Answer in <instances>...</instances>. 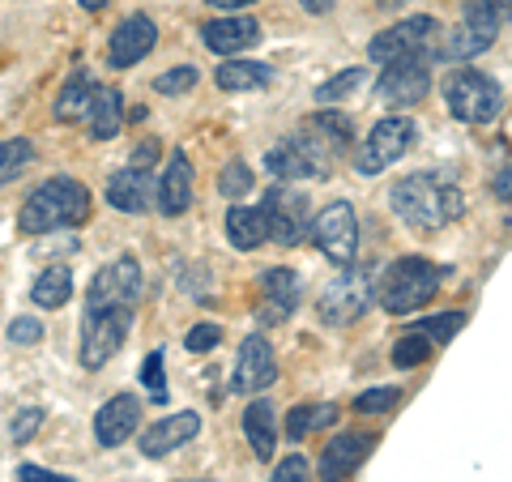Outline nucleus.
I'll list each match as a JSON object with an SVG mask.
<instances>
[{"label":"nucleus","instance_id":"obj_1","mask_svg":"<svg viewBox=\"0 0 512 482\" xmlns=\"http://www.w3.org/2000/svg\"><path fill=\"white\" fill-rule=\"evenodd\" d=\"M389 205L410 231H440L466 214V192L444 171H414L393 184Z\"/></svg>","mask_w":512,"mask_h":482},{"label":"nucleus","instance_id":"obj_2","mask_svg":"<svg viewBox=\"0 0 512 482\" xmlns=\"http://www.w3.org/2000/svg\"><path fill=\"white\" fill-rule=\"evenodd\" d=\"M94 201H90V188L73 175H52L43 180L30 197L22 201L18 210V231L22 235H52V231H69V227H82L90 218Z\"/></svg>","mask_w":512,"mask_h":482},{"label":"nucleus","instance_id":"obj_3","mask_svg":"<svg viewBox=\"0 0 512 482\" xmlns=\"http://www.w3.org/2000/svg\"><path fill=\"white\" fill-rule=\"evenodd\" d=\"M440 278H444V269L436 261H427V256H397L393 265H384L372 299L389 316H414L436 299Z\"/></svg>","mask_w":512,"mask_h":482},{"label":"nucleus","instance_id":"obj_4","mask_svg":"<svg viewBox=\"0 0 512 482\" xmlns=\"http://www.w3.org/2000/svg\"><path fill=\"white\" fill-rule=\"evenodd\" d=\"M350 137H355V124H350V116H342V111H333V107H320L316 116H308L295 128V133H286V141H291V146L299 150V158L308 163L312 180L333 175L338 158L350 150Z\"/></svg>","mask_w":512,"mask_h":482},{"label":"nucleus","instance_id":"obj_5","mask_svg":"<svg viewBox=\"0 0 512 482\" xmlns=\"http://www.w3.org/2000/svg\"><path fill=\"white\" fill-rule=\"evenodd\" d=\"M508 9L512 0H470L461 13V26L453 35H444V56L448 60H474L495 47V39L508 26Z\"/></svg>","mask_w":512,"mask_h":482},{"label":"nucleus","instance_id":"obj_6","mask_svg":"<svg viewBox=\"0 0 512 482\" xmlns=\"http://www.w3.org/2000/svg\"><path fill=\"white\" fill-rule=\"evenodd\" d=\"M444 103L448 111L461 120V124H495L504 111V86L495 77L478 73V69H457L453 77L444 82Z\"/></svg>","mask_w":512,"mask_h":482},{"label":"nucleus","instance_id":"obj_7","mask_svg":"<svg viewBox=\"0 0 512 482\" xmlns=\"http://www.w3.org/2000/svg\"><path fill=\"white\" fill-rule=\"evenodd\" d=\"M414 137H419V124H414L410 116H384L372 124V133L363 137V146L355 154V171L363 175V180H376L380 171H389L393 163H402V158L410 154Z\"/></svg>","mask_w":512,"mask_h":482},{"label":"nucleus","instance_id":"obj_8","mask_svg":"<svg viewBox=\"0 0 512 482\" xmlns=\"http://www.w3.org/2000/svg\"><path fill=\"white\" fill-rule=\"evenodd\" d=\"M308 235H312V244L320 248L325 261L342 265V269L355 265V256H359V218H355V205L350 201H342V197L329 201L325 210L308 222Z\"/></svg>","mask_w":512,"mask_h":482},{"label":"nucleus","instance_id":"obj_9","mask_svg":"<svg viewBox=\"0 0 512 482\" xmlns=\"http://www.w3.org/2000/svg\"><path fill=\"white\" fill-rule=\"evenodd\" d=\"M372 295H376V278L367 269H346L342 278H333L325 291L316 299V316L320 325H333L342 329L350 320H359L367 308H372Z\"/></svg>","mask_w":512,"mask_h":482},{"label":"nucleus","instance_id":"obj_10","mask_svg":"<svg viewBox=\"0 0 512 482\" xmlns=\"http://www.w3.org/2000/svg\"><path fill=\"white\" fill-rule=\"evenodd\" d=\"M308 197H303L299 188H291V184H274L265 192V205H261V214H265V239H274V244H282V248H295V244H303V235H308V222H312V214H308Z\"/></svg>","mask_w":512,"mask_h":482},{"label":"nucleus","instance_id":"obj_11","mask_svg":"<svg viewBox=\"0 0 512 482\" xmlns=\"http://www.w3.org/2000/svg\"><path fill=\"white\" fill-rule=\"evenodd\" d=\"M427 94H431V60H427V52L384 64V73L376 82V103H384L389 111H406V107H419Z\"/></svg>","mask_w":512,"mask_h":482},{"label":"nucleus","instance_id":"obj_12","mask_svg":"<svg viewBox=\"0 0 512 482\" xmlns=\"http://www.w3.org/2000/svg\"><path fill=\"white\" fill-rule=\"evenodd\" d=\"M141 299V265L133 256H116L94 273L90 291H86V316L111 312V308H133Z\"/></svg>","mask_w":512,"mask_h":482},{"label":"nucleus","instance_id":"obj_13","mask_svg":"<svg viewBox=\"0 0 512 482\" xmlns=\"http://www.w3.org/2000/svg\"><path fill=\"white\" fill-rule=\"evenodd\" d=\"M436 39H440V22L431 18V13H414V18H402L389 30H380V35L367 43V56L376 64H393L406 56H423Z\"/></svg>","mask_w":512,"mask_h":482},{"label":"nucleus","instance_id":"obj_14","mask_svg":"<svg viewBox=\"0 0 512 482\" xmlns=\"http://www.w3.org/2000/svg\"><path fill=\"white\" fill-rule=\"evenodd\" d=\"M133 308H111V312H94L82 320V367L99 372L111 363V355L124 346L128 329H133Z\"/></svg>","mask_w":512,"mask_h":482},{"label":"nucleus","instance_id":"obj_15","mask_svg":"<svg viewBox=\"0 0 512 482\" xmlns=\"http://www.w3.org/2000/svg\"><path fill=\"white\" fill-rule=\"evenodd\" d=\"M278 384V355L274 346L265 342L261 333H252L239 342V355H235V376H231V389L244 393V397H256L265 389Z\"/></svg>","mask_w":512,"mask_h":482},{"label":"nucleus","instance_id":"obj_16","mask_svg":"<svg viewBox=\"0 0 512 482\" xmlns=\"http://www.w3.org/2000/svg\"><path fill=\"white\" fill-rule=\"evenodd\" d=\"M158 47V26L150 13H128V18L111 30V43H107V64L111 69H133Z\"/></svg>","mask_w":512,"mask_h":482},{"label":"nucleus","instance_id":"obj_17","mask_svg":"<svg viewBox=\"0 0 512 482\" xmlns=\"http://www.w3.org/2000/svg\"><path fill=\"white\" fill-rule=\"evenodd\" d=\"M372 448H376L372 431H342V436H333L325 444V453H320V465H316L320 482H346L367 457H372Z\"/></svg>","mask_w":512,"mask_h":482},{"label":"nucleus","instance_id":"obj_18","mask_svg":"<svg viewBox=\"0 0 512 482\" xmlns=\"http://www.w3.org/2000/svg\"><path fill=\"white\" fill-rule=\"evenodd\" d=\"M201 43L222 60L239 56V52H248V47L261 43V22L248 18V13H222V18L201 26Z\"/></svg>","mask_w":512,"mask_h":482},{"label":"nucleus","instance_id":"obj_19","mask_svg":"<svg viewBox=\"0 0 512 482\" xmlns=\"http://www.w3.org/2000/svg\"><path fill=\"white\" fill-rule=\"evenodd\" d=\"M154 201H158V214L163 218H180L192 210V163H188V150L175 146L167 154V167L154 184Z\"/></svg>","mask_w":512,"mask_h":482},{"label":"nucleus","instance_id":"obj_20","mask_svg":"<svg viewBox=\"0 0 512 482\" xmlns=\"http://www.w3.org/2000/svg\"><path fill=\"white\" fill-rule=\"evenodd\" d=\"M141 427V401L133 393H116L103 401V410L94 414V440L103 448H120L124 440H133Z\"/></svg>","mask_w":512,"mask_h":482},{"label":"nucleus","instance_id":"obj_21","mask_svg":"<svg viewBox=\"0 0 512 482\" xmlns=\"http://www.w3.org/2000/svg\"><path fill=\"white\" fill-rule=\"evenodd\" d=\"M154 201V171L128 163L120 171H111L107 180V205L116 214H146Z\"/></svg>","mask_w":512,"mask_h":482},{"label":"nucleus","instance_id":"obj_22","mask_svg":"<svg viewBox=\"0 0 512 482\" xmlns=\"http://www.w3.org/2000/svg\"><path fill=\"white\" fill-rule=\"evenodd\" d=\"M201 431V414L197 410H180V414H167V419H158L154 427L141 431V457H171L175 448H184L192 436Z\"/></svg>","mask_w":512,"mask_h":482},{"label":"nucleus","instance_id":"obj_23","mask_svg":"<svg viewBox=\"0 0 512 482\" xmlns=\"http://www.w3.org/2000/svg\"><path fill=\"white\" fill-rule=\"evenodd\" d=\"M261 291H265V325H278V320H291L303 295V278L295 269L274 265L261 273Z\"/></svg>","mask_w":512,"mask_h":482},{"label":"nucleus","instance_id":"obj_24","mask_svg":"<svg viewBox=\"0 0 512 482\" xmlns=\"http://www.w3.org/2000/svg\"><path fill=\"white\" fill-rule=\"evenodd\" d=\"M244 440L256 453V461H269L278 448V414L265 397H252L248 410H244Z\"/></svg>","mask_w":512,"mask_h":482},{"label":"nucleus","instance_id":"obj_25","mask_svg":"<svg viewBox=\"0 0 512 482\" xmlns=\"http://www.w3.org/2000/svg\"><path fill=\"white\" fill-rule=\"evenodd\" d=\"M269 82H274V69L269 64H261V60H235V56H227L214 69V86L222 90V94H248V90H265Z\"/></svg>","mask_w":512,"mask_h":482},{"label":"nucleus","instance_id":"obj_26","mask_svg":"<svg viewBox=\"0 0 512 482\" xmlns=\"http://www.w3.org/2000/svg\"><path fill=\"white\" fill-rule=\"evenodd\" d=\"M94 90H99V82L86 73V69H77L69 82L60 86L56 94V107H52V116L60 124H77V120H86L90 116V103H94Z\"/></svg>","mask_w":512,"mask_h":482},{"label":"nucleus","instance_id":"obj_27","mask_svg":"<svg viewBox=\"0 0 512 482\" xmlns=\"http://www.w3.org/2000/svg\"><path fill=\"white\" fill-rule=\"evenodd\" d=\"M90 137L94 141H111L120 137V124H124V94L116 86H99L94 90V103H90Z\"/></svg>","mask_w":512,"mask_h":482},{"label":"nucleus","instance_id":"obj_28","mask_svg":"<svg viewBox=\"0 0 512 482\" xmlns=\"http://www.w3.org/2000/svg\"><path fill=\"white\" fill-rule=\"evenodd\" d=\"M227 239L235 252H256L265 244V214L261 205H231L227 210Z\"/></svg>","mask_w":512,"mask_h":482},{"label":"nucleus","instance_id":"obj_29","mask_svg":"<svg viewBox=\"0 0 512 482\" xmlns=\"http://www.w3.org/2000/svg\"><path fill=\"white\" fill-rule=\"evenodd\" d=\"M69 299H73V273L64 269V265L43 269L39 278H35V286H30V303H35V308L56 312V308H64Z\"/></svg>","mask_w":512,"mask_h":482},{"label":"nucleus","instance_id":"obj_30","mask_svg":"<svg viewBox=\"0 0 512 482\" xmlns=\"http://www.w3.org/2000/svg\"><path fill=\"white\" fill-rule=\"evenodd\" d=\"M333 423H338V406H329V401H308V406H295L291 414H286V436L303 440V436L325 431Z\"/></svg>","mask_w":512,"mask_h":482},{"label":"nucleus","instance_id":"obj_31","mask_svg":"<svg viewBox=\"0 0 512 482\" xmlns=\"http://www.w3.org/2000/svg\"><path fill=\"white\" fill-rule=\"evenodd\" d=\"M363 82H367V69H359V64H350V69L333 73L329 82H320L312 99H316L320 107H338V103H342V99H350L355 90H363Z\"/></svg>","mask_w":512,"mask_h":482},{"label":"nucleus","instance_id":"obj_32","mask_svg":"<svg viewBox=\"0 0 512 482\" xmlns=\"http://www.w3.org/2000/svg\"><path fill=\"white\" fill-rule=\"evenodd\" d=\"M265 171H269V175H278V180H312L308 163H303L299 150H295L286 137L278 141V146H269V150H265Z\"/></svg>","mask_w":512,"mask_h":482},{"label":"nucleus","instance_id":"obj_33","mask_svg":"<svg viewBox=\"0 0 512 482\" xmlns=\"http://www.w3.org/2000/svg\"><path fill=\"white\" fill-rule=\"evenodd\" d=\"M35 163V141L30 137H9V141H0V188L13 184L18 175Z\"/></svg>","mask_w":512,"mask_h":482},{"label":"nucleus","instance_id":"obj_34","mask_svg":"<svg viewBox=\"0 0 512 482\" xmlns=\"http://www.w3.org/2000/svg\"><path fill=\"white\" fill-rule=\"evenodd\" d=\"M389 359H393L397 372H410V367H419V363H427V359H431V342H427V337H423L419 329H410V333H402V337L393 342Z\"/></svg>","mask_w":512,"mask_h":482},{"label":"nucleus","instance_id":"obj_35","mask_svg":"<svg viewBox=\"0 0 512 482\" xmlns=\"http://www.w3.org/2000/svg\"><path fill=\"white\" fill-rule=\"evenodd\" d=\"M466 312H444V316H423V320H414L410 329H419L431 346H448L457 337V329H466Z\"/></svg>","mask_w":512,"mask_h":482},{"label":"nucleus","instance_id":"obj_36","mask_svg":"<svg viewBox=\"0 0 512 482\" xmlns=\"http://www.w3.org/2000/svg\"><path fill=\"white\" fill-rule=\"evenodd\" d=\"M252 184H256V175H252V167L244 163V158H231V163L218 171V197H222V201L248 197Z\"/></svg>","mask_w":512,"mask_h":482},{"label":"nucleus","instance_id":"obj_37","mask_svg":"<svg viewBox=\"0 0 512 482\" xmlns=\"http://www.w3.org/2000/svg\"><path fill=\"white\" fill-rule=\"evenodd\" d=\"M197 82H201V69H197V64H175V69H167V73L154 77V90L171 99V94H188Z\"/></svg>","mask_w":512,"mask_h":482},{"label":"nucleus","instance_id":"obj_38","mask_svg":"<svg viewBox=\"0 0 512 482\" xmlns=\"http://www.w3.org/2000/svg\"><path fill=\"white\" fill-rule=\"evenodd\" d=\"M397 401H402V389H397V384H380V389H367L355 397V410L359 414H389Z\"/></svg>","mask_w":512,"mask_h":482},{"label":"nucleus","instance_id":"obj_39","mask_svg":"<svg viewBox=\"0 0 512 482\" xmlns=\"http://www.w3.org/2000/svg\"><path fill=\"white\" fill-rule=\"evenodd\" d=\"M163 363H167L163 350H150L146 363H141V384L150 389V397L158 401V406H167V376H163Z\"/></svg>","mask_w":512,"mask_h":482},{"label":"nucleus","instance_id":"obj_40","mask_svg":"<svg viewBox=\"0 0 512 482\" xmlns=\"http://www.w3.org/2000/svg\"><path fill=\"white\" fill-rule=\"evenodd\" d=\"M39 427H43V410H39V406H26V410L13 414L9 440H13V444H30V440L39 436Z\"/></svg>","mask_w":512,"mask_h":482},{"label":"nucleus","instance_id":"obj_41","mask_svg":"<svg viewBox=\"0 0 512 482\" xmlns=\"http://www.w3.org/2000/svg\"><path fill=\"white\" fill-rule=\"evenodd\" d=\"M218 342H222V325H214V320H205V325H192L188 337H184L188 355H210Z\"/></svg>","mask_w":512,"mask_h":482},{"label":"nucleus","instance_id":"obj_42","mask_svg":"<svg viewBox=\"0 0 512 482\" xmlns=\"http://www.w3.org/2000/svg\"><path fill=\"white\" fill-rule=\"evenodd\" d=\"M9 342H13V346H39V342H43V320L18 316V320L9 325Z\"/></svg>","mask_w":512,"mask_h":482},{"label":"nucleus","instance_id":"obj_43","mask_svg":"<svg viewBox=\"0 0 512 482\" xmlns=\"http://www.w3.org/2000/svg\"><path fill=\"white\" fill-rule=\"evenodd\" d=\"M269 482H308V457H299V453L282 457V461H278V470H274V478H269Z\"/></svg>","mask_w":512,"mask_h":482},{"label":"nucleus","instance_id":"obj_44","mask_svg":"<svg viewBox=\"0 0 512 482\" xmlns=\"http://www.w3.org/2000/svg\"><path fill=\"white\" fill-rule=\"evenodd\" d=\"M13 482H77L69 474H56V470H43V465H18Z\"/></svg>","mask_w":512,"mask_h":482},{"label":"nucleus","instance_id":"obj_45","mask_svg":"<svg viewBox=\"0 0 512 482\" xmlns=\"http://www.w3.org/2000/svg\"><path fill=\"white\" fill-rule=\"evenodd\" d=\"M158 154H163V146H158V137H146V141H141V146L133 150V163H137V167H150V171H154Z\"/></svg>","mask_w":512,"mask_h":482},{"label":"nucleus","instance_id":"obj_46","mask_svg":"<svg viewBox=\"0 0 512 482\" xmlns=\"http://www.w3.org/2000/svg\"><path fill=\"white\" fill-rule=\"evenodd\" d=\"M210 9H218V13H244V9H252L256 0H205Z\"/></svg>","mask_w":512,"mask_h":482},{"label":"nucleus","instance_id":"obj_47","mask_svg":"<svg viewBox=\"0 0 512 482\" xmlns=\"http://www.w3.org/2000/svg\"><path fill=\"white\" fill-rule=\"evenodd\" d=\"M333 5H338V0H299V9L312 13V18H325V13H333Z\"/></svg>","mask_w":512,"mask_h":482},{"label":"nucleus","instance_id":"obj_48","mask_svg":"<svg viewBox=\"0 0 512 482\" xmlns=\"http://www.w3.org/2000/svg\"><path fill=\"white\" fill-rule=\"evenodd\" d=\"M495 197H500V205H508V167L495 171Z\"/></svg>","mask_w":512,"mask_h":482},{"label":"nucleus","instance_id":"obj_49","mask_svg":"<svg viewBox=\"0 0 512 482\" xmlns=\"http://www.w3.org/2000/svg\"><path fill=\"white\" fill-rule=\"evenodd\" d=\"M77 5H82V9H86V13H99V9H103V5H107V0H77Z\"/></svg>","mask_w":512,"mask_h":482},{"label":"nucleus","instance_id":"obj_50","mask_svg":"<svg viewBox=\"0 0 512 482\" xmlns=\"http://www.w3.org/2000/svg\"><path fill=\"white\" fill-rule=\"evenodd\" d=\"M384 5H406V0H384Z\"/></svg>","mask_w":512,"mask_h":482},{"label":"nucleus","instance_id":"obj_51","mask_svg":"<svg viewBox=\"0 0 512 482\" xmlns=\"http://www.w3.org/2000/svg\"><path fill=\"white\" fill-rule=\"evenodd\" d=\"M188 482H201V478H188Z\"/></svg>","mask_w":512,"mask_h":482}]
</instances>
